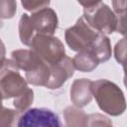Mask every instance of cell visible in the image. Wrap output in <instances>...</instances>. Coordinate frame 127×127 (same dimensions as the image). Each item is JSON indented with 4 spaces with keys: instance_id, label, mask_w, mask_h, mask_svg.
I'll return each instance as SVG.
<instances>
[{
    "instance_id": "6da1fadb",
    "label": "cell",
    "mask_w": 127,
    "mask_h": 127,
    "mask_svg": "<svg viewBox=\"0 0 127 127\" xmlns=\"http://www.w3.org/2000/svg\"><path fill=\"white\" fill-rule=\"evenodd\" d=\"M0 96L2 99L14 97V106L19 112L27 110L34 99L33 90L19 70H11L0 76Z\"/></svg>"
},
{
    "instance_id": "7a4b0ae2",
    "label": "cell",
    "mask_w": 127,
    "mask_h": 127,
    "mask_svg": "<svg viewBox=\"0 0 127 127\" xmlns=\"http://www.w3.org/2000/svg\"><path fill=\"white\" fill-rule=\"evenodd\" d=\"M90 91L102 111L112 116L121 115L125 111L124 94L115 83L107 79H98L91 82Z\"/></svg>"
},
{
    "instance_id": "3957f363",
    "label": "cell",
    "mask_w": 127,
    "mask_h": 127,
    "mask_svg": "<svg viewBox=\"0 0 127 127\" xmlns=\"http://www.w3.org/2000/svg\"><path fill=\"white\" fill-rule=\"evenodd\" d=\"M78 3L83 6L82 18L94 31L102 35L116 31L118 18L108 5L101 1H80Z\"/></svg>"
},
{
    "instance_id": "277c9868",
    "label": "cell",
    "mask_w": 127,
    "mask_h": 127,
    "mask_svg": "<svg viewBox=\"0 0 127 127\" xmlns=\"http://www.w3.org/2000/svg\"><path fill=\"white\" fill-rule=\"evenodd\" d=\"M12 58L26 73L27 82L46 86L50 77L49 65L32 50H17L12 52Z\"/></svg>"
},
{
    "instance_id": "5b68a950",
    "label": "cell",
    "mask_w": 127,
    "mask_h": 127,
    "mask_svg": "<svg viewBox=\"0 0 127 127\" xmlns=\"http://www.w3.org/2000/svg\"><path fill=\"white\" fill-rule=\"evenodd\" d=\"M30 47L48 65L56 64L66 57L63 43L53 36L37 34L34 36Z\"/></svg>"
},
{
    "instance_id": "8992f818",
    "label": "cell",
    "mask_w": 127,
    "mask_h": 127,
    "mask_svg": "<svg viewBox=\"0 0 127 127\" xmlns=\"http://www.w3.org/2000/svg\"><path fill=\"white\" fill-rule=\"evenodd\" d=\"M99 34L89 27L84 19L80 17L72 27L66 29L64 37L68 47L72 51L79 53L88 50Z\"/></svg>"
},
{
    "instance_id": "52a82bcc",
    "label": "cell",
    "mask_w": 127,
    "mask_h": 127,
    "mask_svg": "<svg viewBox=\"0 0 127 127\" xmlns=\"http://www.w3.org/2000/svg\"><path fill=\"white\" fill-rule=\"evenodd\" d=\"M17 127H64L60 116L48 108H28L19 117Z\"/></svg>"
},
{
    "instance_id": "ba28073f",
    "label": "cell",
    "mask_w": 127,
    "mask_h": 127,
    "mask_svg": "<svg viewBox=\"0 0 127 127\" xmlns=\"http://www.w3.org/2000/svg\"><path fill=\"white\" fill-rule=\"evenodd\" d=\"M29 17L34 31L39 35L52 36L58 28V17L52 8H42L33 12Z\"/></svg>"
},
{
    "instance_id": "9c48e42d",
    "label": "cell",
    "mask_w": 127,
    "mask_h": 127,
    "mask_svg": "<svg viewBox=\"0 0 127 127\" xmlns=\"http://www.w3.org/2000/svg\"><path fill=\"white\" fill-rule=\"evenodd\" d=\"M50 68V77L46 87L54 89L62 86L64 82H65L74 71V66L72 64V61L70 58L65 57L63 61L56 64L49 65Z\"/></svg>"
},
{
    "instance_id": "30bf717a",
    "label": "cell",
    "mask_w": 127,
    "mask_h": 127,
    "mask_svg": "<svg viewBox=\"0 0 127 127\" xmlns=\"http://www.w3.org/2000/svg\"><path fill=\"white\" fill-rule=\"evenodd\" d=\"M92 81L81 78L76 79L71 86L70 89V99L73 104L77 107H82L88 104L91 100V91H90V84Z\"/></svg>"
},
{
    "instance_id": "8fae6325",
    "label": "cell",
    "mask_w": 127,
    "mask_h": 127,
    "mask_svg": "<svg viewBox=\"0 0 127 127\" xmlns=\"http://www.w3.org/2000/svg\"><path fill=\"white\" fill-rule=\"evenodd\" d=\"M86 52H89L98 64L108 61L111 57V46L109 39L105 35L99 34L92 46L86 50Z\"/></svg>"
},
{
    "instance_id": "7c38bea8",
    "label": "cell",
    "mask_w": 127,
    "mask_h": 127,
    "mask_svg": "<svg viewBox=\"0 0 127 127\" xmlns=\"http://www.w3.org/2000/svg\"><path fill=\"white\" fill-rule=\"evenodd\" d=\"M72 64L74 68L80 70V71H91L94 69L97 65L98 63L94 59V57L89 53V52H79L72 60Z\"/></svg>"
},
{
    "instance_id": "4fadbf2b",
    "label": "cell",
    "mask_w": 127,
    "mask_h": 127,
    "mask_svg": "<svg viewBox=\"0 0 127 127\" xmlns=\"http://www.w3.org/2000/svg\"><path fill=\"white\" fill-rule=\"evenodd\" d=\"M64 113L67 127H85L87 116L82 110H78L74 107H67Z\"/></svg>"
},
{
    "instance_id": "5bb4252c",
    "label": "cell",
    "mask_w": 127,
    "mask_h": 127,
    "mask_svg": "<svg viewBox=\"0 0 127 127\" xmlns=\"http://www.w3.org/2000/svg\"><path fill=\"white\" fill-rule=\"evenodd\" d=\"M33 33H34V29L32 27L29 15L23 14L19 22V35L22 44L26 46H30L34 38Z\"/></svg>"
},
{
    "instance_id": "9a60e30c",
    "label": "cell",
    "mask_w": 127,
    "mask_h": 127,
    "mask_svg": "<svg viewBox=\"0 0 127 127\" xmlns=\"http://www.w3.org/2000/svg\"><path fill=\"white\" fill-rule=\"evenodd\" d=\"M19 117V111L3 107L0 96V127H15Z\"/></svg>"
},
{
    "instance_id": "2e32d148",
    "label": "cell",
    "mask_w": 127,
    "mask_h": 127,
    "mask_svg": "<svg viewBox=\"0 0 127 127\" xmlns=\"http://www.w3.org/2000/svg\"><path fill=\"white\" fill-rule=\"evenodd\" d=\"M16 12V2L0 1V18H12Z\"/></svg>"
},
{
    "instance_id": "e0dca14e",
    "label": "cell",
    "mask_w": 127,
    "mask_h": 127,
    "mask_svg": "<svg viewBox=\"0 0 127 127\" xmlns=\"http://www.w3.org/2000/svg\"><path fill=\"white\" fill-rule=\"evenodd\" d=\"M21 4L26 10L35 12L42 8L48 7L50 4V1H22Z\"/></svg>"
},
{
    "instance_id": "ac0fdd59",
    "label": "cell",
    "mask_w": 127,
    "mask_h": 127,
    "mask_svg": "<svg viewBox=\"0 0 127 127\" xmlns=\"http://www.w3.org/2000/svg\"><path fill=\"white\" fill-rule=\"evenodd\" d=\"M19 66L15 63L14 60H7V59H2L0 60V76L8 71L11 70H19Z\"/></svg>"
},
{
    "instance_id": "d6986e66",
    "label": "cell",
    "mask_w": 127,
    "mask_h": 127,
    "mask_svg": "<svg viewBox=\"0 0 127 127\" xmlns=\"http://www.w3.org/2000/svg\"><path fill=\"white\" fill-rule=\"evenodd\" d=\"M115 58L117 62L121 64H124L125 60V39H122L119 43H117L115 47Z\"/></svg>"
},
{
    "instance_id": "ffe728a7",
    "label": "cell",
    "mask_w": 127,
    "mask_h": 127,
    "mask_svg": "<svg viewBox=\"0 0 127 127\" xmlns=\"http://www.w3.org/2000/svg\"><path fill=\"white\" fill-rule=\"evenodd\" d=\"M4 56H5V47L0 39V60L4 59Z\"/></svg>"
},
{
    "instance_id": "44dd1931",
    "label": "cell",
    "mask_w": 127,
    "mask_h": 127,
    "mask_svg": "<svg viewBox=\"0 0 127 127\" xmlns=\"http://www.w3.org/2000/svg\"><path fill=\"white\" fill-rule=\"evenodd\" d=\"M104 127H112V124H108V125H106V126H104Z\"/></svg>"
},
{
    "instance_id": "7402d4cb",
    "label": "cell",
    "mask_w": 127,
    "mask_h": 127,
    "mask_svg": "<svg viewBox=\"0 0 127 127\" xmlns=\"http://www.w3.org/2000/svg\"><path fill=\"white\" fill-rule=\"evenodd\" d=\"M0 27H2V22H1V20H0Z\"/></svg>"
}]
</instances>
